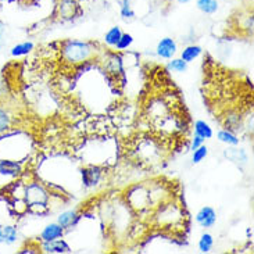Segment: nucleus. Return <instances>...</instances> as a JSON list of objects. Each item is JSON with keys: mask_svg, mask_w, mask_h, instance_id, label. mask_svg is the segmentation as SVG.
<instances>
[{"mask_svg": "<svg viewBox=\"0 0 254 254\" xmlns=\"http://www.w3.org/2000/svg\"><path fill=\"white\" fill-rule=\"evenodd\" d=\"M96 53L95 46L89 42L65 41L62 43V57L64 63L75 67L89 62Z\"/></svg>", "mask_w": 254, "mask_h": 254, "instance_id": "1", "label": "nucleus"}, {"mask_svg": "<svg viewBox=\"0 0 254 254\" xmlns=\"http://www.w3.org/2000/svg\"><path fill=\"white\" fill-rule=\"evenodd\" d=\"M24 199L27 201L28 206L31 207V210L36 211V208H39V213H41V211L46 210L49 200H50V194L45 186H42L38 182H31L25 186Z\"/></svg>", "mask_w": 254, "mask_h": 254, "instance_id": "2", "label": "nucleus"}, {"mask_svg": "<svg viewBox=\"0 0 254 254\" xmlns=\"http://www.w3.org/2000/svg\"><path fill=\"white\" fill-rule=\"evenodd\" d=\"M127 200L133 210L144 211L151 206L154 200V194H151V192H149L144 186H135L128 192Z\"/></svg>", "mask_w": 254, "mask_h": 254, "instance_id": "3", "label": "nucleus"}, {"mask_svg": "<svg viewBox=\"0 0 254 254\" xmlns=\"http://www.w3.org/2000/svg\"><path fill=\"white\" fill-rule=\"evenodd\" d=\"M56 13L62 20L74 18L78 13V4L74 0H57Z\"/></svg>", "mask_w": 254, "mask_h": 254, "instance_id": "4", "label": "nucleus"}, {"mask_svg": "<svg viewBox=\"0 0 254 254\" xmlns=\"http://www.w3.org/2000/svg\"><path fill=\"white\" fill-rule=\"evenodd\" d=\"M177 50H178V45H177V42L174 41L172 38H163L157 43V49H156L158 57L165 59V60L172 59L175 56V53H177Z\"/></svg>", "mask_w": 254, "mask_h": 254, "instance_id": "5", "label": "nucleus"}, {"mask_svg": "<svg viewBox=\"0 0 254 254\" xmlns=\"http://www.w3.org/2000/svg\"><path fill=\"white\" fill-rule=\"evenodd\" d=\"M196 222L200 227L211 228L217 222V211L213 207H201L196 214Z\"/></svg>", "mask_w": 254, "mask_h": 254, "instance_id": "6", "label": "nucleus"}, {"mask_svg": "<svg viewBox=\"0 0 254 254\" xmlns=\"http://www.w3.org/2000/svg\"><path fill=\"white\" fill-rule=\"evenodd\" d=\"M41 252L43 253H50V254H63V253H69L71 248L65 241L60 239H56V241L50 242H42L41 245Z\"/></svg>", "mask_w": 254, "mask_h": 254, "instance_id": "7", "label": "nucleus"}, {"mask_svg": "<svg viewBox=\"0 0 254 254\" xmlns=\"http://www.w3.org/2000/svg\"><path fill=\"white\" fill-rule=\"evenodd\" d=\"M64 228L57 224V222H53V224H49L46 227L43 228V231L41 232V241L42 242H50L56 241V239H60L64 235Z\"/></svg>", "mask_w": 254, "mask_h": 254, "instance_id": "8", "label": "nucleus"}, {"mask_svg": "<svg viewBox=\"0 0 254 254\" xmlns=\"http://www.w3.org/2000/svg\"><path fill=\"white\" fill-rule=\"evenodd\" d=\"M22 172L20 163L13 160H0V174L6 177H18Z\"/></svg>", "mask_w": 254, "mask_h": 254, "instance_id": "9", "label": "nucleus"}, {"mask_svg": "<svg viewBox=\"0 0 254 254\" xmlns=\"http://www.w3.org/2000/svg\"><path fill=\"white\" fill-rule=\"evenodd\" d=\"M79 214L75 210H68V211H64L59 215L57 218V224H60L64 229H68V228L74 227L76 222L79 221Z\"/></svg>", "mask_w": 254, "mask_h": 254, "instance_id": "10", "label": "nucleus"}, {"mask_svg": "<svg viewBox=\"0 0 254 254\" xmlns=\"http://www.w3.org/2000/svg\"><path fill=\"white\" fill-rule=\"evenodd\" d=\"M102 177V170L99 167H89L82 170V181L85 186L96 185Z\"/></svg>", "mask_w": 254, "mask_h": 254, "instance_id": "11", "label": "nucleus"}, {"mask_svg": "<svg viewBox=\"0 0 254 254\" xmlns=\"http://www.w3.org/2000/svg\"><path fill=\"white\" fill-rule=\"evenodd\" d=\"M18 238V231L13 225H1L0 227V243L13 245Z\"/></svg>", "mask_w": 254, "mask_h": 254, "instance_id": "12", "label": "nucleus"}, {"mask_svg": "<svg viewBox=\"0 0 254 254\" xmlns=\"http://www.w3.org/2000/svg\"><path fill=\"white\" fill-rule=\"evenodd\" d=\"M11 127H13V114L7 107L0 106V135L11 129Z\"/></svg>", "mask_w": 254, "mask_h": 254, "instance_id": "13", "label": "nucleus"}, {"mask_svg": "<svg viewBox=\"0 0 254 254\" xmlns=\"http://www.w3.org/2000/svg\"><path fill=\"white\" fill-rule=\"evenodd\" d=\"M201 53H203V49L200 48L199 45H189V46H186V48L182 50L181 59L189 64V63L194 62Z\"/></svg>", "mask_w": 254, "mask_h": 254, "instance_id": "14", "label": "nucleus"}, {"mask_svg": "<svg viewBox=\"0 0 254 254\" xmlns=\"http://www.w3.org/2000/svg\"><path fill=\"white\" fill-rule=\"evenodd\" d=\"M196 6L201 13L214 14L218 11L220 3H218V0H196Z\"/></svg>", "mask_w": 254, "mask_h": 254, "instance_id": "15", "label": "nucleus"}, {"mask_svg": "<svg viewBox=\"0 0 254 254\" xmlns=\"http://www.w3.org/2000/svg\"><path fill=\"white\" fill-rule=\"evenodd\" d=\"M193 129H194V133H196L197 136L203 137L204 140H206V139H211L214 135L211 127L207 124L206 121H201V120H199V121H196V123H194V125H193Z\"/></svg>", "mask_w": 254, "mask_h": 254, "instance_id": "16", "label": "nucleus"}, {"mask_svg": "<svg viewBox=\"0 0 254 254\" xmlns=\"http://www.w3.org/2000/svg\"><path fill=\"white\" fill-rule=\"evenodd\" d=\"M217 137H218L221 143H225L228 146H239V142H241V139L229 129H221L217 133Z\"/></svg>", "mask_w": 254, "mask_h": 254, "instance_id": "17", "label": "nucleus"}, {"mask_svg": "<svg viewBox=\"0 0 254 254\" xmlns=\"http://www.w3.org/2000/svg\"><path fill=\"white\" fill-rule=\"evenodd\" d=\"M34 43L32 42H22V43H18L11 48L10 50V55L13 57H22V56L29 55L32 50H34Z\"/></svg>", "mask_w": 254, "mask_h": 254, "instance_id": "18", "label": "nucleus"}, {"mask_svg": "<svg viewBox=\"0 0 254 254\" xmlns=\"http://www.w3.org/2000/svg\"><path fill=\"white\" fill-rule=\"evenodd\" d=\"M121 35H123V31H121V28L120 27H113L110 28L106 35H104V43L107 45V46H110V48H116V45L120 41V38H121Z\"/></svg>", "mask_w": 254, "mask_h": 254, "instance_id": "19", "label": "nucleus"}, {"mask_svg": "<svg viewBox=\"0 0 254 254\" xmlns=\"http://www.w3.org/2000/svg\"><path fill=\"white\" fill-rule=\"evenodd\" d=\"M214 246V238L211 234H203L199 239V250L201 253H208L211 252Z\"/></svg>", "mask_w": 254, "mask_h": 254, "instance_id": "20", "label": "nucleus"}, {"mask_svg": "<svg viewBox=\"0 0 254 254\" xmlns=\"http://www.w3.org/2000/svg\"><path fill=\"white\" fill-rule=\"evenodd\" d=\"M120 14L124 20H132L135 17V11L130 6L129 0H121V6H120Z\"/></svg>", "mask_w": 254, "mask_h": 254, "instance_id": "21", "label": "nucleus"}, {"mask_svg": "<svg viewBox=\"0 0 254 254\" xmlns=\"http://www.w3.org/2000/svg\"><path fill=\"white\" fill-rule=\"evenodd\" d=\"M207 154H208V147L204 146V144H201L197 149L193 150L192 163L193 164H199V163H201V161L207 157Z\"/></svg>", "mask_w": 254, "mask_h": 254, "instance_id": "22", "label": "nucleus"}, {"mask_svg": "<svg viewBox=\"0 0 254 254\" xmlns=\"http://www.w3.org/2000/svg\"><path fill=\"white\" fill-rule=\"evenodd\" d=\"M132 43H133V36L130 34H124V32H123L120 41H118V43L116 45V49H117L118 52H124V50H127V49L129 48Z\"/></svg>", "mask_w": 254, "mask_h": 254, "instance_id": "23", "label": "nucleus"}, {"mask_svg": "<svg viewBox=\"0 0 254 254\" xmlns=\"http://www.w3.org/2000/svg\"><path fill=\"white\" fill-rule=\"evenodd\" d=\"M170 68L172 71H175V72H185L188 69V63L184 62L181 57L179 59H172L170 62Z\"/></svg>", "mask_w": 254, "mask_h": 254, "instance_id": "24", "label": "nucleus"}, {"mask_svg": "<svg viewBox=\"0 0 254 254\" xmlns=\"http://www.w3.org/2000/svg\"><path fill=\"white\" fill-rule=\"evenodd\" d=\"M201 144H204V139L197 136V135H194V137H193V140H192V147H190V149L194 150V149H197V147L201 146Z\"/></svg>", "mask_w": 254, "mask_h": 254, "instance_id": "25", "label": "nucleus"}, {"mask_svg": "<svg viewBox=\"0 0 254 254\" xmlns=\"http://www.w3.org/2000/svg\"><path fill=\"white\" fill-rule=\"evenodd\" d=\"M178 3H181V4H186V3H189L190 0H177Z\"/></svg>", "mask_w": 254, "mask_h": 254, "instance_id": "26", "label": "nucleus"}, {"mask_svg": "<svg viewBox=\"0 0 254 254\" xmlns=\"http://www.w3.org/2000/svg\"><path fill=\"white\" fill-rule=\"evenodd\" d=\"M29 3H34V4H36V3H41V1H43V0H28Z\"/></svg>", "mask_w": 254, "mask_h": 254, "instance_id": "27", "label": "nucleus"}]
</instances>
